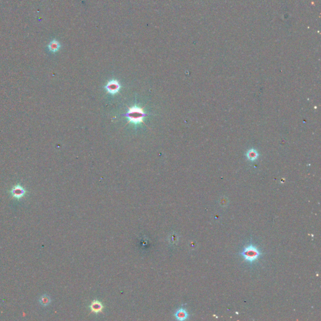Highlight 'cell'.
<instances>
[{
    "label": "cell",
    "mask_w": 321,
    "mask_h": 321,
    "mask_svg": "<svg viewBox=\"0 0 321 321\" xmlns=\"http://www.w3.org/2000/svg\"><path fill=\"white\" fill-rule=\"evenodd\" d=\"M257 152H253L252 151H250L249 153H248V157H249V158L251 160H253V159H255L257 157Z\"/></svg>",
    "instance_id": "cell-9"
},
{
    "label": "cell",
    "mask_w": 321,
    "mask_h": 321,
    "mask_svg": "<svg viewBox=\"0 0 321 321\" xmlns=\"http://www.w3.org/2000/svg\"><path fill=\"white\" fill-rule=\"evenodd\" d=\"M40 303L43 306H47L51 303V298L47 295H43L40 298Z\"/></svg>",
    "instance_id": "cell-8"
},
{
    "label": "cell",
    "mask_w": 321,
    "mask_h": 321,
    "mask_svg": "<svg viewBox=\"0 0 321 321\" xmlns=\"http://www.w3.org/2000/svg\"><path fill=\"white\" fill-rule=\"evenodd\" d=\"M26 190L20 185L13 186L11 190V194L13 197L17 199H20L25 194Z\"/></svg>",
    "instance_id": "cell-4"
},
{
    "label": "cell",
    "mask_w": 321,
    "mask_h": 321,
    "mask_svg": "<svg viewBox=\"0 0 321 321\" xmlns=\"http://www.w3.org/2000/svg\"><path fill=\"white\" fill-rule=\"evenodd\" d=\"M174 316L176 320H185L188 319V313L186 310L184 308H180L178 309L176 312L174 313Z\"/></svg>",
    "instance_id": "cell-6"
},
{
    "label": "cell",
    "mask_w": 321,
    "mask_h": 321,
    "mask_svg": "<svg viewBox=\"0 0 321 321\" xmlns=\"http://www.w3.org/2000/svg\"><path fill=\"white\" fill-rule=\"evenodd\" d=\"M60 47V43L56 40L52 41L49 45V49L51 52H57V51L59 50Z\"/></svg>",
    "instance_id": "cell-7"
},
{
    "label": "cell",
    "mask_w": 321,
    "mask_h": 321,
    "mask_svg": "<svg viewBox=\"0 0 321 321\" xmlns=\"http://www.w3.org/2000/svg\"><path fill=\"white\" fill-rule=\"evenodd\" d=\"M124 115L126 116L130 122L137 124L143 122V119L146 114L141 108L134 106L129 108L127 112Z\"/></svg>",
    "instance_id": "cell-1"
},
{
    "label": "cell",
    "mask_w": 321,
    "mask_h": 321,
    "mask_svg": "<svg viewBox=\"0 0 321 321\" xmlns=\"http://www.w3.org/2000/svg\"><path fill=\"white\" fill-rule=\"evenodd\" d=\"M105 88L108 92L111 94H115L119 91L121 85L116 80H112L107 83Z\"/></svg>",
    "instance_id": "cell-3"
},
{
    "label": "cell",
    "mask_w": 321,
    "mask_h": 321,
    "mask_svg": "<svg viewBox=\"0 0 321 321\" xmlns=\"http://www.w3.org/2000/svg\"><path fill=\"white\" fill-rule=\"evenodd\" d=\"M90 309L92 312L98 313L100 312H102V310L104 309V306L100 301H93L92 302V303L90 305Z\"/></svg>",
    "instance_id": "cell-5"
},
{
    "label": "cell",
    "mask_w": 321,
    "mask_h": 321,
    "mask_svg": "<svg viewBox=\"0 0 321 321\" xmlns=\"http://www.w3.org/2000/svg\"><path fill=\"white\" fill-rule=\"evenodd\" d=\"M244 259L249 262L254 261L258 258L260 255H261L259 250L257 249V247L250 245L245 247L243 252L241 253Z\"/></svg>",
    "instance_id": "cell-2"
}]
</instances>
